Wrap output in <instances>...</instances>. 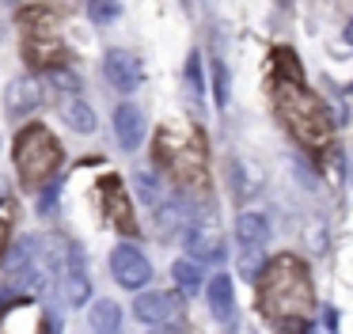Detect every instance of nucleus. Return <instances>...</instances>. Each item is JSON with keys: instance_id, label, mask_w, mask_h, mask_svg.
<instances>
[{"instance_id": "nucleus-1", "label": "nucleus", "mask_w": 353, "mask_h": 334, "mask_svg": "<svg viewBox=\"0 0 353 334\" xmlns=\"http://www.w3.org/2000/svg\"><path fill=\"white\" fill-rule=\"evenodd\" d=\"M270 91H274V106L285 118V126L292 129L300 144L307 148H323L330 141V121L323 114V103L315 99V91H307L304 72H300L296 57L285 50H277V68L270 76Z\"/></svg>"}, {"instance_id": "nucleus-2", "label": "nucleus", "mask_w": 353, "mask_h": 334, "mask_svg": "<svg viewBox=\"0 0 353 334\" xmlns=\"http://www.w3.org/2000/svg\"><path fill=\"white\" fill-rule=\"evenodd\" d=\"M259 296H262V311L270 319H277V323H304L315 311V293H312L307 266L292 255H277L262 270Z\"/></svg>"}, {"instance_id": "nucleus-3", "label": "nucleus", "mask_w": 353, "mask_h": 334, "mask_svg": "<svg viewBox=\"0 0 353 334\" xmlns=\"http://www.w3.org/2000/svg\"><path fill=\"white\" fill-rule=\"evenodd\" d=\"M16 167L19 179L31 186H42L46 179H54V171L61 167V144L54 141L46 126H27L16 137Z\"/></svg>"}, {"instance_id": "nucleus-4", "label": "nucleus", "mask_w": 353, "mask_h": 334, "mask_svg": "<svg viewBox=\"0 0 353 334\" xmlns=\"http://www.w3.org/2000/svg\"><path fill=\"white\" fill-rule=\"evenodd\" d=\"M160 159L171 167L179 182H190V186H201L205 182V152H201V141L186 129H163L160 133Z\"/></svg>"}, {"instance_id": "nucleus-5", "label": "nucleus", "mask_w": 353, "mask_h": 334, "mask_svg": "<svg viewBox=\"0 0 353 334\" xmlns=\"http://www.w3.org/2000/svg\"><path fill=\"white\" fill-rule=\"evenodd\" d=\"M50 266H54L57 277H61L65 300H69L72 308L92 300V277H88V258H84V250H80V243L54 239V247H50Z\"/></svg>"}, {"instance_id": "nucleus-6", "label": "nucleus", "mask_w": 353, "mask_h": 334, "mask_svg": "<svg viewBox=\"0 0 353 334\" xmlns=\"http://www.w3.org/2000/svg\"><path fill=\"white\" fill-rule=\"evenodd\" d=\"M183 243H186V250H190V258L198 266L201 262H224V235H221V228H216V220L198 217L186 228Z\"/></svg>"}, {"instance_id": "nucleus-7", "label": "nucleus", "mask_w": 353, "mask_h": 334, "mask_svg": "<svg viewBox=\"0 0 353 334\" xmlns=\"http://www.w3.org/2000/svg\"><path fill=\"white\" fill-rule=\"evenodd\" d=\"M110 273H114V281L122 288H145L148 281H152L148 258L141 255L137 247H130V243H122V247L110 250Z\"/></svg>"}, {"instance_id": "nucleus-8", "label": "nucleus", "mask_w": 353, "mask_h": 334, "mask_svg": "<svg viewBox=\"0 0 353 334\" xmlns=\"http://www.w3.org/2000/svg\"><path fill=\"white\" fill-rule=\"evenodd\" d=\"M236 239H239V247H243V270H247V277H254V255H259L262 247H266V239H270V224H266V217L262 213H239L236 217Z\"/></svg>"}, {"instance_id": "nucleus-9", "label": "nucleus", "mask_w": 353, "mask_h": 334, "mask_svg": "<svg viewBox=\"0 0 353 334\" xmlns=\"http://www.w3.org/2000/svg\"><path fill=\"white\" fill-rule=\"evenodd\" d=\"M39 106H42V84L34 76H16L8 84V91H4V110H8V118L12 121L31 118Z\"/></svg>"}, {"instance_id": "nucleus-10", "label": "nucleus", "mask_w": 353, "mask_h": 334, "mask_svg": "<svg viewBox=\"0 0 353 334\" xmlns=\"http://www.w3.org/2000/svg\"><path fill=\"white\" fill-rule=\"evenodd\" d=\"M103 72H107V84L114 91H137L141 84V61L133 57L130 50H110L103 57Z\"/></svg>"}, {"instance_id": "nucleus-11", "label": "nucleus", "mask_w": 353, "mask_h": 334, "mask_svg": "<svg viewBox=\"0 0 353 334\" xmlns=\"http://www.w3.org/2000/svg\"><path fill=\"white\" fill-rule=\"evenodd\" d=\"M114 137L125 152H133L141 141H145V114L133 103H118L114 106Z\"/></svg>"}, {"instance_id": "nucleus-12", "label": "nucleus", "mask_w": 353, "mask_h": 334, "mask_svg": "<svg viewBox=\"0 0 353 334\" xmlns=\"http://www.w3.org/2000/svg\"><path fill=\"white\" fill-rule=\"evenodd\" d=\"M175 311H179V296H171V293H141L137 304H133V315L148 326L168 323Z\"/></svg>"}, {"instance_id": "nucleus-13", "label": "nucleus", "mask_w": 353, "mask_h": 334, "mask_svg": "<svg viewBox=\"0 0 353 334\" xmlns=\"http://www.w3.org/2000/svg\"><path fill=\"white\" fill-rule=\"evenodd\" d=\"M27 57H34L46 68H57V61H65V46L57 42L50 30H34V35L27 38Z\"/></svg>"}, {"instance_id": "nucleus-14", "label": "nucleus", "mask_w": 353, "mask_h": 334, "mask_svg": "<svg viewBox=\"0 0 353 334\" xmlns=\"http://www.w3.org/2000/svg\"><path fill=\"white\" fill-rule=\"evenodd\" d=\"M103 205H107V213H110V220H114L122 232H137V224H133V217H130V202H125V194H122V186H118V179H107V186H103Z\"/></svg>"}, {"instance_id": "nucleus-15", "label": "nucleus", "mask_w": 353, "mask_h": 334, "mask_svg": "<svg viewBox=\"0 0 353 334\" xmlns=\"http://www.w3.org/2000/svg\"><path fill=\"white\" fill-rule=\"evenodd\" d=\"M88 323H92V334H122V308L114 300H95Z\"/></svg>"}, {"instance_id": "nucleus-16", "label": "nucleus", "mask_w": 353, "mask_h": 334, "mask_svg": "<svg viewBox=\"0 0 353 334\" xmlns=\"http://www.w3.org/2000/svg\"><path fill=\"white\" fill-rule=\"evenodd\" d=\"M209 311H213L221 323H228L232 319V281H228V273H216L213 281H209Z\"/></svg>"}, {"instance_id": "nucleus-17", "label": "nucleus", "mask_w": 353, "mask_h": 334, "mask_svg": "<svg viewBox=\"0 0 353 334\" xmlns=\"http://www.w3.org/2000/svg\"><path fill=\"white\" fill-rule=\"evenodd\" d=\"M65 121H69L77 133H95V126H99L95 110L84 103V99H69V103H65Z\"/></svg>"}, {"instance_id": "nucleus-18", "label": "nucleus", "mask_w": 353, "mask_h": 334, "mask_svg": "<svg viewBox=\"0 0 353 334\" xmlns=\"http://www.w3.org/2000/svg\"><path fill=\"white\" fill-rule=\"evenodd\" d=\"M171 277H175V285L183 288L186 296H194L201 288V266L194 262V258H179V262L171 266Z\"/></svg>"}, {"instance_id": "nucleus-19", "label": "nucleus", "mask_w": 353, "mask_h": 334, "mask_svg": "<svg viewBox=\"0 0 353 334\" xmlns=\"http://www.w3.org/2000/svg\"><path fill=\"white\" fill-rule=\"evenodd\" d=\"M34 255H39V239H31V235H27V239H19L16 247H12V255H8V270L19 277L23 270H31Z\"/></svg>"}, {"instance_id": "nucleus-20", "label": "nucleus", "mask_w": 353, "mask_h": 334, "mask_svg": "<svg viewBox=\"0 0 353 334\" xmlns=\"http://www.w3.org/2000/svg\"><path fill=\"white\" fill-rule=\"evenodd\" d=\"M186 220V213H183V205L179 202H163L160 209H156V232L160 235H175V228Z\"/></svg>"}, {"instance_id": "nucleus-21", "label": "nucleus", "mask_w": 353, "mask_h": 334, "mask_svg": "<svg viewBox=\"0 0 353 334\" xmlns=\"http://www.w3.org/2000/svg\"><path fill=\"white\" fill-rule=\"evenodd\" d=\"M46 80L54 84L57 91H65V95H77V91H80V80L69 72V68H50V72H46Z\"/></svg>"}, {"instance_id": "nucleus-22", "label": "nucleus", "mask_w": 353, "mask_h": 334, "mask_svg": "<svg viewBox=\"0 0 353 334\" xmlns=\"http://www.w3.org/2000/svg\"><path fill=\"white\" fill-rule=\"evenodd\" d=\"M133 182H137V194H141V197H145V202H148V205H156V202H160V182H156V175H148V171H141V175H137V179H133Z\"/></svg>"}, {"instance_id": "nucleus-23", "label": "nucleus", "mask_w": 353, "mask_h": 334, "mask_svg": "<svg viewBox=\"0 0 353 334\" xmlns=\"http://www.w3.org/2000/svg\"><path fill=\"white\" fill-rule=\"evenodd\" d=\"M213 72H216V103H228V76H224V65H221V61H216V65H213Z\"/></svg>"}, {"instance_id": "nucleus-24", "label": "nucleus", "mask_w": 353, "mask_h": 334, "mask_svg": "<svg viewBox=\"0 0 353 334\" xmlns=\"http://www.w3.org/2000/svg\"><path fill=\"white\" fill-rule=\"evenodd\" d=\"M88 12H92V19H95V23H110V19L118 15V4H92Z\"/></svg>"}, {"instance_id": "nucleus-25", "label": "nucleus", "mask_w": 353, "mask_h": 334, "mask_svg": "<svg viewBox=\"0 0 353 334\" xmlns=\"http://www.w3.org/2000/svg\"><path fill=\"white\" fill-rule=\"evenodd\" d=\"M186 76H190V88L201 91V57L198 53H190V65H186Z\"/></svg>"}, {"instance_id": "nucleus-26", "label": "nucleus", "mask_w": 353, "mask_h": 334, "mask_svg": "<svg viewBox=\"0 0 353 334\" xmlns=\"http://www.w3.org/2000/svg\"><path fill=\"white\" fill-rule=\"evenodd\" d=\"M57 190H61V182H57V179H54V186H50V190H46V194H42V202H39V205H42V213H46V209H50V205H54V197H57Z\"/></svg>"}, {"instance_id": "nucleus-27", "label": "nucleus", "mask_w": 353, "mask_h": 334, "mask_svg": "<svg viewBox=\"0 0 353 334\" xmlns=\"http://www.w3.org/2000/svg\"><path fill=\"white\" fill-rule=\"evenodd\" d=\"M8 205H4V209H0V247H4V232H8Z\"/></svg>"}, {"instance_id": "nucleus-28", "label": "nucleus", "mask_w": 353, "mask_h": 334, "mask_svg": "<svg viewBox=\"0 0 353 334\" xmlns=\"http://www.w3.org/2000/svg\"><path fill=\"white\" fill-rule=\"evenodd\" d=\"M345 171H350V182H353V148L345 152Z\"/></svg>"}, {"instance_id": "nucleus-29", "label": "nucleus", "mask_w": 353, "mask_h": 334, "mask_svg": "<svg viewBox=\"0 0 353 334\" xmlns=\"http://www.w3.org/2000/svg\"><path fill=\"white\" fill-rule=\"evenodd\" d=\"M4 194H8V182L0 179V202H4Z\"/></svg>"}, {"instance_id": "nucleus-30", "label": "nucleus", "mask_w": 353, "mask_h": 334, "mask_svg": "<svg viewBox=\"0 0 353 334\" xmlns=\"http://www.w3.org/2000/svg\"><path fill=\"white\" fill-rule=\"evenodd\" d=\"M345 42H353V19H350V27H345Z\"/></svg>"}, {"instance_id": "nucleus-31", "label": "nucleus", "mask_w": 353, "mask_h": 334, "mask_svg": "<svg viewBox=\"0 0 353 334\" xmlns=\"http://www.w3.org/2000/svg\"><path fill=\"white\" fill-rule=\"evenodd\" d=\"M160 334H175V331H160Z\"/></svg>"}]
</instances>
